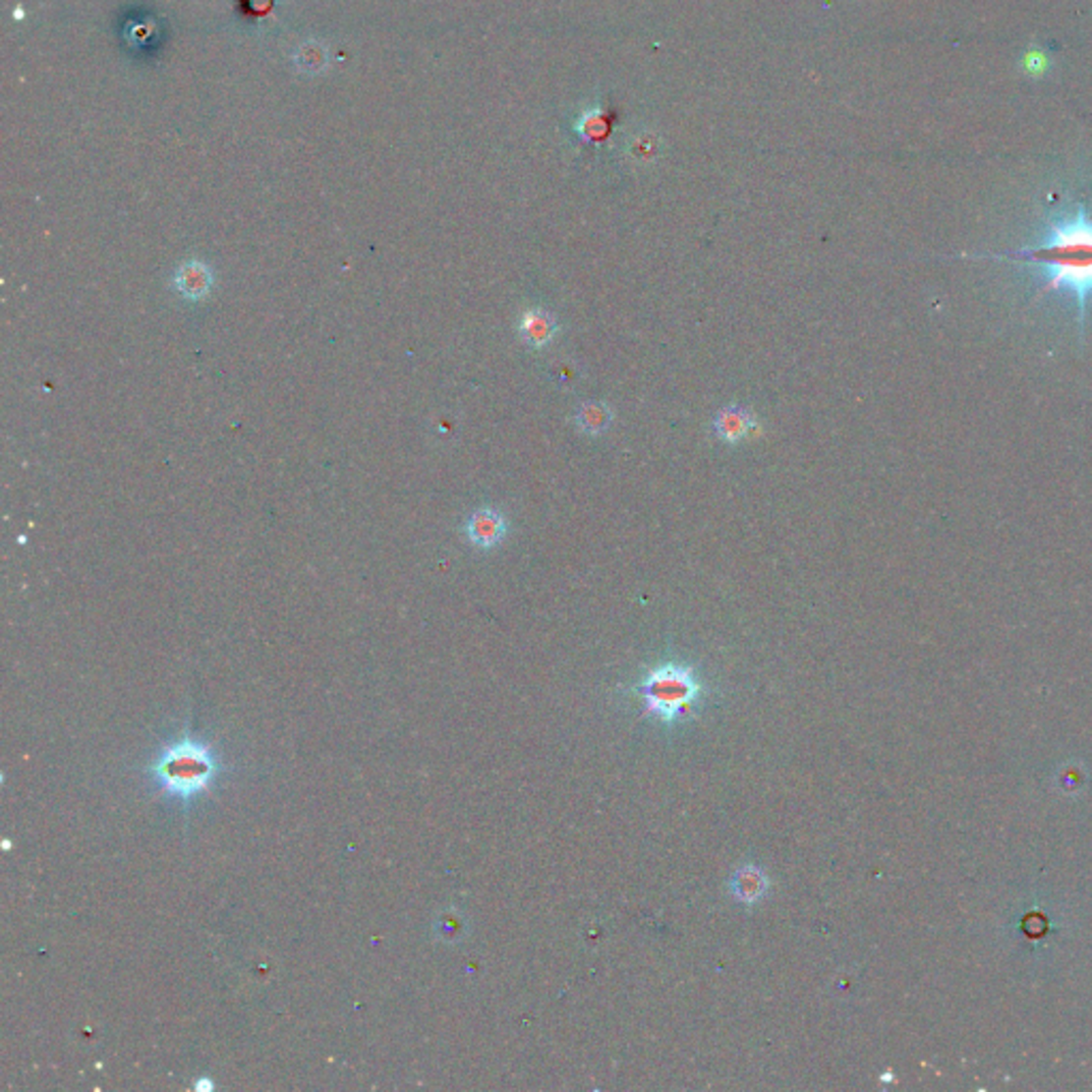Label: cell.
Returning a JSON list of instances; mask_svg holds the SVG:
<instances>
[{"label":"cell","mask_w":1092,"mask_h":1092,"mask_svg":"<svg viewBox=\"0 0 1092 1092\" xmlns=\"http://www.w3.org/2000/svg\"><path fill=\"white\" fill-rule=\"evenodd\" d=\"M995 260H1022L1026 265L1044 269L1046 286L1039 295L1064 288L1077 301L1079 335H1084L1086 301L1092 295V218L1079 205L1073 216L1050 222L1044 242L1013 250L1007 255H986Z\"/></svg>","instance_id":"obj_1"},{"label":"cell","mask_w":1092,"mask_h":1092,"mask_svg":"<svg viewBox=\"0 0 1092 1092\" xmlns=\"http://www.w3.org/2000/svg\"><path fill=\"white\" fill-rule=\"evenodd\" d=\"M769 888L771 882L767 873L753 864L740 866L730 880V892L738 902H743V905H756L758 900L767 896Z\"/></svg>","instance_id":"obj_8"},{"label":"cell","mask_w":1092,"mask_h":1092,"mask_svg":"<svg viewBox=\"0 0 1092 1092\" xmlns=\"http://www.w3.org/2000/svg\"><path fill=\"white\" fill-rule=\"evenodd\" d=\"M154 773L162 787L173 794L193 796L203 789L216 773L211 753L197 743H180L162 753L156 762Z\"/></svg>","instance_id":"obj_3"},{"label":"cell","mask_w":1092,"mask_h":1092,"mask_svg":"<svg viewBox=\"0 0 1092 1092\" xmlns=\"http://www.w3.org/2000/svg\"><path fill=\"white\" fill-rule=\"evenodd\" d=\"M557 331H559L557 318L550 312L540 310V308H532V310L523 312V316L519 320L521 342L525 346L534 348V350L546 348L550 342L555 340Z\"/></svg>","instance_id":"obj_7"},{"label":"cell","mask_w":1092,"mask_h":1092,"mask_svg":"<svg viewBox=\"0 0 1092 1092\" xmlns=\"http://www.w3.org/2000/svg\"><path fill=\"white\" fill-rule=\"evenodd\" d=\"M758 421L745 406H725L713 419V431L725 444H736L756 430Z\"/></svg>","instance_id":"obj_6"},{"label":"cell","mask_w":1092,"mask_h":1092,"mask_svg":"<svg viewBox=\"0 0 1092 1092\" xmlns=\"http://www.w3.org/2000/svg\"><path fill=\"white\" fill-rule=\"evenodd\" d=\"M213 284H216V275L213 269L203 260H186L175 269L171 286L175 293L184 297L186 301H203L211 295Z\"/></svg>","instance_id":"obj_5"},{"label":"cell","mask_w":1092,"mask_h":1092,"mask_svg":"<svg viewBox=\"0 0 1092 1092\" xmlns=\"http://www.w3.org/2000/svg\"><path fill=\"white\" fill-rule=\"evenodd\" d=\"M612 408L604 401H583L574 414V423L579 430L587 435H602L610 430L612 425Z\"/></svg>","instance_id":"obj_9"},{"label":"cell","mask_w":1092,"mask_h":1092,"mask_svg":"<svg viewBox=\"0 0 1092 1092\" xmlns=\"http://www.w3.org/2000/svg\"><path fill=\"white\" fill-rule=\"evenodd\" d=\"M638 692L645 700L649 715H656L660 721L676 723L694 713L705 689L692 666L661 663L647 674Z\"/></svg>","instance_id":"obj_2"},{"label":"cell","mask_w":1092,"mask_h":1092,"mask_svg":"<svg viewBox=\"0 0 1092 1092\" xmlns=\"http://www.w3.org/2000/svg\"><path fill=\"white\" fill-rule=\"evenodd\" d=\"M463 532L476 548L489 550L504 543V538L508 536V521L497 508L485 506L470 514L466 525H463Z\"/></svg>","instance_id":"obj_4"}]
</instances>
